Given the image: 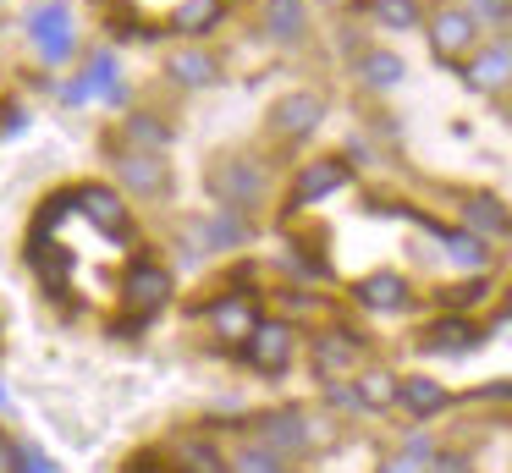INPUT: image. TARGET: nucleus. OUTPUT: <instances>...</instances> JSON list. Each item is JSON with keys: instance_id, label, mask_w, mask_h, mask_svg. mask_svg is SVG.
<instances>
[{"instance_id": "1", "label": "nucleus", "mask_w": 512, "mask_h": 473, "mask_svg": "<svg viewBox=\"0 0 512 473\" xmlns=\"http://www.w3.org/2000/svg\"><path fill=\"white\" fill-rule=\"evenodd\" d=\"M204 187H210L215 209H226V215H248V209L265 204V171L248 154H215L204 165Z\"/></svg>"}, {"instance_id": "2", "label": "nucleus", "mask_w": 512, "mask_h": 473, "mask_svg": "<svg viewBox=\"0 0 512 473\" xmlns=\"http://www.w3.org/2000/svg\"><path fill=\"white\" fill-rule=\"evenodd\" d=\"M259 446H270L276 457H309L314 446H331V418H314L303 407H276V413H259Z\"/></svg>"}, {"instance_id": "3", "label": "nucleus", "mask_w": 512, "mask_h": 473, "mask_svg": "<svg viewBox=\"0 0 512 473\" xmlns=\"http://www.w3.org/2000/svg\"><path fill=\"white\" fill-rule=\"evenodd\" d=\"M171 292H177V275H171V264L149 259V253H138L133 264H127L122 275V308L133 325H144V319H155L160 308L171 303Z\"/></svg>"}, {"instance_id": "4", "label": "nucleus", "mask_w": 512, "mask_h": 473, "mask_svg": "<svg viewBox=\"0 0 512 473\" xmlns=\"http://www.w3.org/2000/svg\"><path fill=\"white\" fill-rule=\"evenodd\" d=\"M237 358L254 374H287L292 358H298V330H292L287 319H259V325L248 330V341L237 347Z\"/></svg>"}, {"instance_id": "5", "label": "nucleus", "mask_w": 512, "mask_h": 473, "mask_svg": "<svg viewBox=\"0 0 512 473\" xmlns=\"http://www.w3.org/2000/svg\"><path fill=\"white\" fill-rule=\"evenodd\" d=\"M28 39H34L39 61L45 66H61L72 50H78V28H72V6L67 0H39L28 11Z\"/></svg>"}, {"instance_id": "6", "label": "nucleus", "mask_w": 512, "mask_h": 473, "mask_svg": "<svg viewBox=\"0 0 512 473\" xmlns=\"http://www.w3.org/2000/svg\"><path fill=\"white\" fill-rule=\"evenodd\" d=\"M424 33H430V55L446 66H463L468 55L479 50V22L468 17L463 6H435L430 22H424Z\"/></svg>"}, {"instance_id": "7", "label": "nucleus", "mask_w": 512, "mask_h": 473, "mask_svg": "<svg viewBox=\"0 0 512 473\" xmlns=\"http://www.w3.org/2000/svg\"><path fill=\"white\" fill-rule=\"evenodd\" d=\"M309 363H314V374H320L325 385H331V380H353V374L364 369V336H358V330H342V325L320 330L314 347H309Z\"/></svg>"}, {"instance_id": "8", "label": "nucleus", "mask_w": 512, "mask_h": 473, "mask_svg": "<svg viewBox=\"0 0 512 473\" xmlns=\"http://www.w3.org/2000/svg\"><path fill=\"white\" fill-rule=\"evenodd\" d=\"M116 182H122V193H133V198H171L177 176H171L166 154L122 149V154H116Z\"/></svg>"}, {"instance_id": "9", "label": "nucleus", "mask_w": 512, "mask_h": 473, "mask_svg": "<svg viewBox=\"0 0 512 473\" xmlns=\"http://www.w3.org/2000/svg\"><path fill=\"white\" fill-rule=\"evenodd\" d=\"M347 182H353V165H347V160H336V154H320V160H303V171L292 176L287 204H292V209H309V204H320V198L342 193Z\"/></svg>"}, {"instance_id": "10", "label": "nucleus", "mask_w": 512, "mask_h": 473, "mask_svg": "<svg viewBox=\"0 0 512 473\" xmlns=\"http://www.w3.org/2000/svg\"><path fill=\"white\" fill-rule=\"evenodd\" d=\"M325 116V94H314V88H292V94H281L276 105H270V132L276 138H309L314 127H320Z\"/></svg>"}, {"instance_id": "11", "label": "nucleus", "mask_w": 512, "mask_h": 473, "mask_svg": "<svg viewBox=\"0 0 512 473\" xmlns=\"http://www.w3.org/2000/svg\"><path fill=\"white\" fill-rule=\"evenodd\" d=\"M204 319H210V330L221 341H232V347H243L248 341V330L259 325V303H254V292H221L215 303H204Z\"/></svg>"}, {"instance_id": "12", "label": "nucleus", "mask_w": 512, "mask_h": 473, "mask_svg": "<svg viewBox=\"0 0 512 473\" xmlns=\"http://www.w3.org/2000/svg\"><path fill=\"white\" fill-rule=\"evenodd\" d=\"M463 77L474 94H507L512 88V39H496L463 61Z\"/></svg>"}, {"instance_id": "13", "label": "nucleus", "mask_w": 512, "mask_h": 473, "mask_svg": "<svg viewBox=\"0 0 512 473\" xmlns=\"http://www.w3.org/2000/svg\"><path fill=\"white\" fill-rule=\"evenodd\" d=\"M94 94H105L111 105H127V88H122V77H116V55L111 50L89 55L83 77H72V83L61 88V99H67V105H83V99H94Z\"/></svg>"}, {"instance_id": "14", "label": "nucleus", "mask_w": 512, "mask_h": 473, "mask_svg": "<svg viewBox=\"0 0 512 473\" xmlns=\"http://www.w3.org/2000/svg\"><path fill=\"white\" fill-rule=\"evenodd\" d=\"M479 341H485V330H479L468 314H441V319H430V325H424L419 347L435 352V358H463V352L479 347Z\"/></svg>"}, {"instance_id": "15", "label": "nucleus", "mask_w": 512, "mask_h": 473, "mask_svg": "<svg viewBox=\"0 0 512 473\" xmlns=\"http://www.w3.org/2000/svg\"><path fill=\"white\" fill-rule=\"evenodd\" d=\"M171 473H232V457L221 451L215 435H177L166 446Z\"/></svg>"}, {"instance_id": "16", "label": "nucleus", "mask_w": 512, "mask_h": 473, "mask_svg": "<svg viewBox=\"0 0 512 473\" xmlns=\"http://www.w3.org/2000/svg\"><path fill=\"white\" fill-rule=\"evenodd\" d=\"M353 303L369 308V314H402V308L413 303V286H408V275H397V270H375V275H364V281H353Z\"/></svg>"}, {"instance_id": "17", "label": "nucleus", "mask_w": 512, "mask_h": 473, "mask_svg": "<svg viewBox=\"0 0 512 473\" xmlns=\"http://www.w3.org/2000/svg\"><path fill=\"white\" fill-rule=\"evenodd\" d=\"M397 407H408V418H435L452 407V391H446L441 380H430V374H402L397 380Z\"/></svg>"}, {"instance_id": "18", "label": "nucleus", "mask_w": 512, "mask_h": 473, "mask_svg": "<svg viewBox=\"0 0 512 473\" xmlns=\"http://www.w3.org/2000/svg\"><path fill=\"white\" fill-rule=\"evenodd\" d=\"M215 77H221V61H215L210 50H199V44H188V50H171L166 55V83H177V88H210Z\"/></svg>"}, {"instance_id": "19", "label": "nucleus", "mask_w": 512, "mask_h": 473, "mask_svg": "<svg viewBox=\"0 0 512 473\" xmlns=\"http://www.w3.org/2000/svg\"><path fill=\"white\" fill-rule=\"evenodd\" d=\"M122 138L127 149H144V154H166L171 138H177V127H171L160 110H127L122 116Z\"/></svg>"}, {"instance_id": "20", "label": "nucleus", "mask_w": 512, "mask_h": 473, "mask_svg": "<svg viewBox=\"0 0 512 473\" xmlns=\"http://www.w3.org/2000/svg\"><path fill=\"white\" fill-rule=\"evenodd\" d=\"M463 226L474 231L479 242L512 237V215H507V204H501L496 193H468V198H463Z\"/></svg>"}, {"instance_id": "21", "label": "nucleus", "mask_w": 512, "mask_h": 473, "mask_svg": "<svg viewBox=\"0 0 512 473\" xmlns=\"http://www.w3.org/2000/svg\"><path fill=\"white\" fill-rule=\"evenodd\" d=\"M193 253H221V248H243L248 242V226H243V215H226V209H215V215H204V220H193Z\"/></svg>"}, {"instance_id": "22", "label": "nucleus", "mask_w": 512, "mask_h": 473, "mask_svg": "<svg viewBox=\"0 0 512 473\" xmlns=\"http://www.w3.org/2000/svg\"><path fill=\"white\" fill-rule=\"evenodd\" d=\"M259 22H265V33L276 44H298L309 33V0H265Z\"/></svg>"}, {"instance_id": "23", "label": "nucleus", "mask_w": 512, "mask_h": 473, "mask_svg": "<svg viewBox=\"0 0 512 473\" xmlns=\"http://www.w3.org/2000/svg\"><path fill=\"white\" fill-rule=\"evenodd\" d=\"M221 22H226V0H182L166 17V28L182 33V39H204V33H215Z\"/></svg>"}, {"instance_id": "24", "label": "nucleus", "mask_w": 512, "mask_h": 473, "mask_svg": "<svg viewBox=\"0 0 512 473\" xmlns=\"http://www.w3.org/2000/svg\"><path fill=\"white\" fill-rule=\"evenodd\" d=\"M397 380L402 374H391V369H358L353 374L358 407H364V413H386V407H397Z\"/></svg>"}, {"instance_id": "25", "label": "nucleus", "mask_w": 512, "mask_h": 473, "mask_svg": "<svg viewBox=\"0 0 512 473\" xmlns=\"http://www.w3.org/2000/svg\"><path fill=\"white\" fill-rule=\"evenodd\" d=\"M353 72H358V83H364V88L386 94V88L402 83V72H408V66H402V55H391V50H364L353 61Z\"/></svg>"}, {"instance_id": "26", "label": "nucleus", "mask_w": 512, "mask_h": 473, "mask_svg": "<svg viewBox=\"0 0 512 473\" xmlns=\"http://www.w3.org/2000/svg\"><path fill=\"white\" fill-rule=\"evenodd\" d=\"M413 220H419L424 231H435V237L446 242V253H452V264H463V270H485V264H490V248L474 237V231H441L435 220H424V215H413Z\"/></svg>"}, {"instance_id": "27", "label": "nucleus", "mask_w": 512, "mask_h": 473, "mask_svg": "<svg viewBox=\"0 0 512 473\" xmlns=\"http://www.w3.org/2000/svg\"><path fill=\"white\" fill-rule=\"evenodd\" d=\"M369 17H375L380 28H391V33H408V28L424 22V6L419 0H369Z\"/></svg>"}, {"instance_id": "28", "label": "nucleus", "mask_w": 512, "mask_h": 473, "mask_svg": "<svg viewBox=\"0 0 512 473\" xmlns=\"http://www.w3.org/2000/svg\"><path fill=\"white\" fill-rule=\"evenodd\" d=\"M232 473H287V457H276L270 446L248 440V446L232 451Z\"/></svg>"}, {"instance_id": "29", "label": "nucleus", "mask_w": 512, "mask_h": 473, "mask_svg": "<svg viewBox=\"0 0 512 473\" xmlns=\"http://www.w3.org/2000/svg\"><path fill=\"white\" fill-rule=\"evenodd\" d=\"M485 297H490L485 275H474V281L446 286V292H441V303H446V314H468V308H474V303H485Z\"/></svg>"}, {"instance_id": "30", "label": "nucleus", "mask_w": 512, "mask_h": 473, "mask_svg": "<svg viewBox=\"0 0 512 473\" xmlns=\"http://www.w3.org/2000/svg\"><path fill=\"white\" fill-rule=\"evenodd\" d=\"M463 11L479 22V28H507L512 22V0H468Z\"/></svg>"}, {"instance_id": "31", "label": "nucleus", "mask_w": 512, "mask_h": 473, "mask_svg": "<svg viewBox=\"0 0 512 473\" xmlns=\"http://www.w3.org/2000/svg\"><path fill=\"white\" fill-rule=\"evenodd\" d=\"M17 473H61V468L39 446H17Z\"/></svg>"}, {"instance_id": "32", "label": "nucleus", "mask_w": 512, "mask_h": 473, "mask_svg": "<svg viewBox=\"0 0 512 473\" xmlns=\"http://www.w3.org/2000/svg\"><path fill=\"white\" fill-rule=\"evenodd\" d=\"M375 473H430V462H424V457H408V451H391V457L380 462Z\"/></svg>"}, {"instance_id": "33", "label": "nucleus", "mask_w": 512, "mask_h": 473, "mask_svg": "<svg viewBox=\"0 0 512 473\" xmlns=\"http://www.w3.org/2000/svg\"><path fill=\"white\" fill-rule=\"evenodd\" d=\"M430 473H474V462H468L463 451H435V457H430Z\"/></svg>"}, {"instance_id": "34", "label": "nucleus", "mask_w": 512, "mask_h": 473, "mask_svg": "<svg viewBox=\"0 0 512 473\" xmlns=\"http://www.w3.org/2000/svg\"><path fill=\"white\" fill-rule=\"evenodd\" d=\"M0 473H17V440L0 435Z\"/></svg>"}, {"instance_id": "35", "label": "nucleus", "mask_w": 512, "mask_h": 473, "mask_svg": "<svg viewBox=\"0 0 512 473\" xmlns=\"http://www.w3.org/2000/svg\"><path fill=\"white\" fill-rule=\"evenodd\" d=\"M479 396H485V402H512V380H496V385H485Z\"/></svg>"}, {"instance_id": "36", "label": "nucleus", "mask_w": 512, "mask_h": 473, "mask_svg": "<svg viewBox=\"0 0 512 473\" xmlns=\"http://www.w3.org/2000/svg\"><path fill=\"white\" fill-rule=\"evenodd\" d=\"M320 6H331V11H342V6H353V0H320Z\"/></svg>"}, {"instance_id": "37", "label": "nucleus", "mask_w": 512, "mask_h": 473, "mask_svg": "<svg viewBox=\"0 0 512 473\" xmlns=\"http://www.w3.org/2000/svg\"><path fill=\"white\" fill-rule=\"evenodd\" d=\"M6 407H12V396H6V385H0V413H6Z\"/></svg>"}, {"instance_id": "38", "label": "nucleus", "mask_w": 512, "mask_h": 473, "mask_svg": "<svg viewBox=\"0 0 512 473\" xmlns=\"http://www.w3.org/2000/svg\"><path fill=\"white\" fill-rule=\"evenodd\" d=\"M507 319H512V286H507Z\"/></svg>"}]
</instances>
